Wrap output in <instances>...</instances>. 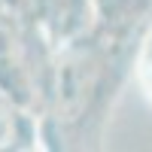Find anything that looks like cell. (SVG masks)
Instances as JSON below:
<instances>
[{
	"label": "cell",
	"mask_w": 152,
	"mask_h": 152,
	"mask_svg": "<svg viewBox=\"0 0 152 152\" xmlns=\"http://www.w3.org/2000/svg\"><path fill=\"white\" fill-rule=\"evenodd\" d=\"M140 73H143V82L152 94V37L146 40V49H143V61H140Z\"/></svg>",
	"instance_id": "1"
}]
</instances>
